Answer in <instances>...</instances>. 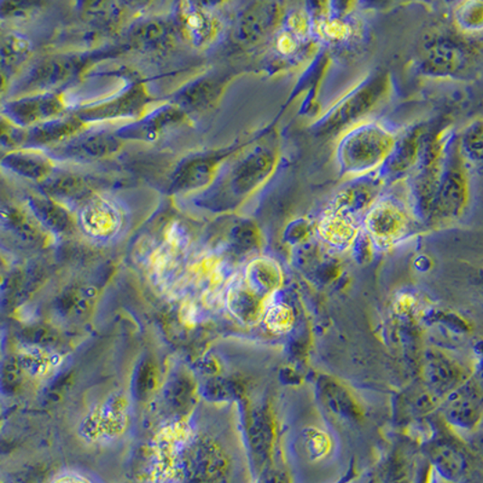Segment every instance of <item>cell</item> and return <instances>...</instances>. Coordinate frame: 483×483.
<instances>
[{"mask_svg":"<svg viewBox=\"0 0 483 483\" xmlns=\"http://www.w3.org/2000/svg\"><path fill=\"white\" fill-rule=\"evenodd\" d=\"M282 15L276 3H255L238 24V37L248 44H257L270 37L280 23Z\"/></svg>","mask_w":483,"mask_h":483,"instance_id":"cell-10","label":"cell"},{"mask_svg":"<svg viewBox=\"0 0 483 483\" xmlns=\"http://www.w3.org/2000/svg\"><path fill=\"white\" fill-rule=\"evenodd\" d=\"M421 132L413 131L407 133L402 139L396 138L392 154L389 155L384 167L378 171L384 180L388 176L402 175L416 167L418 157L421 155Z\"/></svg>","mask_w":483,"mask_h":483,"instance_id":"cell-12","label":"cell"},{"mask_svg":"<svg viewBox=\"0 0 483 483\" xmlns=\"http://www.w3.org/2000/svg\"><path fill=\"white\" fill-rule=\"evenodd\" d=\"M295 316L289 306L273 305L265 313V324L270 331L275 334H286L293 329Z\"/></svg>","mask_w":483,"mask_h":483,"instance_id":"cell-21","label":"cell"},{"mask_svg":"<svg viewBox=\"0 0 483 483\" xmlns=\"http://www.w3.org/2000/svg\"><path fill=\"white\" fill-rule=\"evenodd\" d=\"M79 222L82 230L96 240H109L120 230L122 216L113 202L96 197L81 208Z\"/></svg>","mask_w":483,"mask_h":483,"instance_id":"cell-8","label":"cell"},{"mask_svg":"<svg viewBox=\"0 0 483 483\" xmlns=\"http://www.w3.org/2000/svg\"><path fill=\"white\" fill-rule=\"evenodd\" d=\"M262 298L251 293L243 282L234 283L227 293V306L241 322L251 324L262 316Z\"/></svg>","mask_w":483,"mask_h":483,"instance_id":"cell-14","label":"cell"},{"mask_svg":"<svg viewBox=\"0 0 483 483\" xmlns=\"http://www.w3.org/2000/svg\"><path fill=\"white\" fill-rule=\"evenodd\" d=\"M396 137L377 122H358L346 129L336 147V161L344 175L358 178L380 171Z\"/></svg>","mask_w":483,"mask_h":483,"instance_id":"cell-1","label":"cell"},{"mask_svg":"<svg viewBox=\"0 0 483 483\" xmlns=\"http://www.w3.org/2000/svg\"><path fill=\"white\" fill-rule=\"evenodd\" d=\"M479 399L476 396L474 389L471 387L459 389L454 393L447 407V416L450 420L460 427L474 425L478 420Z\"/></svg>","mask_w":483,"mask_h":483,"instance_id":"cell-15","label":"cell"},{"mask_svg":"<svg viewBox=\"0 0 483 483\" xmlns=\"http://www.w3.org/2000/svg\"><path fill=\"white\" fill-rule=\"evenodd\" d=\"M24 369L30 373L32 376L45 377L59 369L62 359L55 352L48 349L32 347L23 353L21 356Z\"/></svg>","mask_w":483,"mask_h":483,"instance_id":"cell-17","label":"cell"},{"mask_svg":"<svg viewBox=\"0 0 483 483\" xmlns=\"http://www.w3.org/2000/svg\"><path fill=\"white\" fill-rule=\"evenodd\" d=\"M436 461H438L440 468L449 472L450 475L457 476L463 467L459 454H457L456 450L445 449V447L436 454Z\"/></svg>","mask_w":483,"mask_h":483,"instance_id":"cell-25","label":"cell"},{"mask_svg":"<svg viewBox=\"0 0 483 483\" xmlns=\"http://www.w3.org/2000/svg\"><path fill=\"white\" fill-rule=\"evenodd\" d=\"M384 184V179L378 172L353 178L351 183L338 191L330 207L363 220L371 205L380 198Z\"/></svg>","mask_w":483,"mask_h":483,"instance_id":"cell-6","label":"cell"},{"mask_svg":"<svg viewBox=\"0 0 483 483\" xmlns=\"http://www.w3.org/2000/svg\"><path fill=\"white\" fill-rule=\"evenodd\" d=\"M305 449L309 458L319 460L326 458L331 450V441L327 432L317 428L306 429L304 432Z\"/></svg>","mask_w":483,"mask_h":483,"instance_id":"cell-22","label":"cell"},{"mask_svg":"<svg viewBox=\"0 0 483 483\" xmlns=\"http://www.w3.org/2000/svg\"><path fill=\"white\" fill-rule=\"evenodd\" d=\"M362 220L338 212L334 208H327L320 215L317 223V233L320 240L335 250L345 251L353 246L360 231Z\"/></svg>","mask_w":483,"mask_h":483,"instance_id":"cell-9","label":"cell"},{"mask_svg":"<svg viewBox=\"0 0 483 483\" xmlns=\"http://www.w3.org/2000/svg\"><path fill=\"white\" fill-rule=\"evenodd\" d=\"M283 31L294 35L298 41H304L312 31L311 16L306 10H291L283 17Z\"/></svg>","mask_w":483,"mask_h":483,"instance_id":"cell-23","label":"cell"},{"mask_svg":"<svg viewBox=\"0 0 483 483\" xmlns=\"http://www.w3.org/2000/svg\"><path fill=\"white\" fill-rule=\"evenodd\" d=\"M464 64V53L452 43H438L428 50L424 59V71L432 75L456 73Z\"/></svg>","mask_w":483,"mask_h":483,"instance_id":"cell-13","label":"cell"},{"mask_svg":"<svg viewBox=\"0 0 483 483\" xmlns=\"http://www.w3.org/2000/svg\"><path fill=\"white\" fill-rule=\"evenodd\" d=\"M410 215L405 205L395 198L381 197L364 215L363 231L378 247H391L410 232Z\"/></svg>","mask_w":483,"mask_h":483,"instance_id":"cell-4","label":"cell"},{"mask_svg":"<svg viewBox=\"0 0 483 483\" xmlns=\"http://www.w3.org/2000/svg\"><path fill=\"white\" fill-rule=\"evenodd\" d=\"M179 21L187 41L196 48H207L218 41L222 23L215 14L194 3L179 5Z\"/></svg>","mask_w":483,"mask_h":483,"instance_id":"cell-7","label":"cell"},{"mask_svg":"<svg viewBox=\"0 0 483 483\" xmlns=\"http://www.w3.org/2000/svg\"><path fill=\"white\" fill-rule=\"evenodd\" d=\"M461 157L467 158L471 164H481L482 160V121L481 118L472 122L465 129L458 143Z\"/></svg>","mask_w":483,"mask_h":483,"instance_id":"cell-20","label":"cell"},{"mask_svg":"<svg viewBox=\"0 0 483 483\" xmlns=\"http://www.w3.org/2000/svg\"><path fill=\"white\" fill-rule=\"evenodd\" d=\"M326 393V400L330 410L337 414H346V416H352L355 411V402L348 393L342 389L340 385L329 384L324 387Z\"/></svg>","mask_w":483,"mask_h":483,"instance_id":"cell-24","label":"cell"},{"mask_svg":"<svg viewBox=\"0 0 483 483\" xmlns=\"http://www.w3.org/2000/svg\"><path fill=\"white\" fill-rule=\"evenodd\" d=\"M388 89L387 75H374L349 92L316 125L320 133L337 132L358 124L360 118L369 114L384 99Z\"/></svg>","mask_w":483,"mask_h":483,"instance_id":"cell-2","label":"cell"},{"mask_svg":"<svg viewBox=\"0 0 483 483\" xmlns=\"http://www.w3.org/2000/svg\"><path fill=\"white\" fill-rule=\"evenodd\" d=\"M454 21L465 33H479L483 27L482 2L460 3L454 10Z\"/></svg>","mask_w":483,"mask_h":483,"instance_id":"cell-19","label":"cell"},{"mask_svg":"<svg viewBox=\"0 0 483 483\" xmlns=\"http://www.w3.org/2000/svg\"><path fill=\"white\" fill-rule=\"evenodd\" d=\"M266 483H289L288 482V478L283 474L282 471L273 470L269 472L268 478H266Z\"/></svg>","mask_w":483,"mask_h":483,"instance_id":"cell-27","label":"cell"},{"mask_svg":"<svg viewBox=\"0 0 483 483\" xmlns=\"http://www.w3.org/2000/svg\"><path fill=\"white\" fill-rule=\"evenodd\" d=\"M469 201V182L458 143L446 142L436 191L435 214L454 219L463 214Z\"/></svg>","mask_w":483,"mask_h":483,"instance_id":"cell-3","label":"cell"},{"mask_svg":"<svg viewBox=\"0 0 483 483\" xmlns=\"http://www.w3.org/2000/svg\"><path fill=\"white\" fill-rule=\"evenodd\" d=\"M282 280V269L275 260L270 258H259L248 265L242 282L251 293L265 300L269 295L279 289Z\"/></svg>","mask_w":483,"mask_h":483,"instance_id":"cell-11","label":"cell"},{"mask_svg":"<svg viewBox=\"0 0 483 483\" xmlns=\"http://www.w3.org/2000/svg\"><path fill=\"white\" fill-rule=\"evenodd\" d=\"M312 30L317 32L320 39L327 43L347 41L353 31L347 21L336 15H330V14L320 17L315 26L312 24Z\"/></svg>","mask_w":483,"mask_h":483,"instance_id":"cell-18","label":"cell"},{"mask_svg":"<svg viewBox=\"0 0 483 483\" xmlns=\"http://www.w3.org/2000/svg\"><path fill=\"white\" fill-rule=\"evenodd\" d=\"M53 483H90L88 479L77 475H67L57 478Z\"/></svg>","mask_w":483,"mask_h":483,"instance_id":"cell-28","label":"cell"},{"mask_svg":"<svg viewBox=\"0 0 483 483\" xmlns=\"http://www.w3.org/2000/svg\"><path fill=\"white\" fill-rule=\"evenodd\" d=\"M128 424V400L122 394H114L86 414L80 435L90 442L113 441L124 434Z\"/></svg>","mask_w":483,"mask_h":483,"instance_id":"cell-5","label":"cell"},{"mask_svg":"<svg viewBox=\"0 0 483 483\" xmlns=\"http://www.w3.org/2000/svg\"><path fill=\"white\" fill-rule=\"evenodd\" d=\"M425 376L436 391L446 392L460 381V371L450 360L435 353L425 363Z\"/></svg>","mask_w":483,"mask_h":483,"instance_id":"cell-16","label":"cell"},{"mask_svg":"<svg viewBox=\"0 0 483 483\" xmlns=\"http://www.w3.org/2000/svg\"><path fill=\"white\" fill-rule=\"evenodd\" d=\"M301 41L286 31H279L275 37V49L283 56L293 55L300 48Z\"/></svg>","mask_w":483,"mask_h":483,"instance_id":"cell-26","label":"cell"}]
</instances>
